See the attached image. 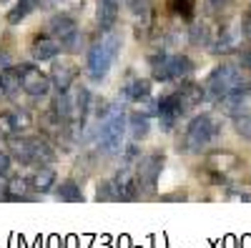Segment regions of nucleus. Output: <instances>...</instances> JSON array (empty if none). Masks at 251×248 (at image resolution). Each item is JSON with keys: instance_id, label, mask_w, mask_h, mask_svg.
Segmentation results:
<instances>
[{"instance_id": "obj_1", "label": "nucleus", "mask_w": 251, "mask_h": 248, "mask_svg": "<svg viewBox=\"0 0 251 248\" xmlns=\"http://www.w3.org/2000/svg\"><path fill=\"white\" fill-rule=\"evenodd\" d=\"M123 133H126V115L123 108L113 106L106 118L100 123V131H98V146L106 156L121 153V143H123Z\"/></svg>"}, {"instance_id": "obj_2", "label": "nucleus", "mask_w": 251, "mask_h": 248, "mask_svg": "<svg viewBox=\"0 0 251 248\" xmlns=\"http://www.w3.org/2000/svg\"><path fill=\"white\" fill-rule=\"evenodd\" d=\"M206 90L211 98L221 100L231 93H239V90H246L244 88V80H241V73L234 68V66H219L206 80Z\"/></svg>"}, {"instance_id": "obj_3", "label": "nucleus", "mask_w": 251, "mask_h": 248, "mask_svg": "<svg viewBox=\"0 0 251 248\" xmlns=\"http://www.w3.org/2000/svg\"><path fill=\"white\" fill-rule=\"evenodd\" d=\"M219 120L214 115H199L188 123V131H186V151H201L219 135Z\"/></svg>"}, {"instance_id": "obj_4", "label": "nucleus", "mask_w": 251, "mask_h": 248, "mask_svg": "<svg viewBox=\"0 0 251 248\" xmlns=\"http://www.w3.org/2000/svg\"><path fill=\"white\" fill-rule=\"evenodd\" d=\"M113 60H116L113 53L103 45V40H100V43H96V45L88 50V73H91V78H93L96 83H100L103 78L108 75Z\"/></svg>"}, {"instance_id": "obj_5", "label": "nucleus", "mask_w": 251, "mask_h": 248, "mask_svg": "<svg viewBox=\"0 0 251 248\" xmlns=\"http://www.w3.org/2000/svg\"><path fill=\"white\" fill-rule=\"evenodd\" d=\"M163 171V156L161 153H149L143 156L136 165V178H138V185H143V188H153L158 176Z\"/></svg>"}, {"instance_id": "obj_6", "label": "nucleus", "mask_w": 251, "mask_h": 248, "mask_svg": "<svg viewBox=\"0 0 251 248\" xmlns=\"http://www.w3.org/2000/svg\"><path fill=\"white\" fill-rule=\"evenodd\" d=\"M20 83H23V90L30 98H43L50 90V78L46 73H40L33 66H23L20 68Z\"/></svg>"}, {"instance_id": "obj_7", "label": "nucleus", "mask_w": 251, "mask_h": 248, "mask_svg": "<svg viewBox=\"0 0 251 248\" xmlns=\"http://www.w3.org/2000/svg\"><path fill=\"white\" fill-rule=\"evenodd\" d=\"M181 113H183V106H181V100H178L176 93H171V95H166V98L158 100V120H161L163 131H174L176 120L181 118Z\"/></svg>"}, {"instance_id": "obj_8", "label": "nucleus", "mask_w": 251, "mask_h": 248, "mask_svg": "<svg viewBox=\"0 0 251 248\" xmlns=\"http://www.w3.org/2000/svg\"><path fill=\"white\" fill-rule=\"evenodd\" d=\"M75 66L73 63H66V60H60V63H53L50 68V83L58 88V93H66L71 86H73V80H75Z\"/></svg>"}, {"instance_id": "obj_9", "label": "nucleus", "mask_w": 251, "mask_h": 248, "mask_svg": "<svg viewBox=\"0 0 251 248\" xmlns=\"http://www.w3.org/2000/svg\"><path fill=\"white\" fill-rule=\"evenodd\" d=\"M113 185L118 191V201H131L136 198V188H138V178H136V171L131 168H121L113 178Z\"/></svg>"}, {"instance_id": "obj_10", "label": "nucleus", "mask_w": 251, "mask_h": 248, "mask_svg": "<svg viewBox=\"0 0 251 248\" xmlns=\"http://www.w3.org/2000/svg\"><path fill=\"white\" fill-rule=\"evenodd\" d=\"M96 20H98V28L108 33L116 25V20H118V3L116 0H98Z\"/></svg>"}, {"instance_id": "obj_11", "label": "nucleus", "mask_w": 251, "mask_h": 248, "mask_svg": "<svg viewBox=\"0 0 251 248\" xmlns=\"http://www.w3.org/2000/svg\"><path fill=\"white\" fill-rule=\"evenodd\" d=\"M30 53H33V58H35V60H50V58H55V55L60 53V43H58L55 38L38 35V38L33 40Z\"/></svg>"}, {"instance_id": "obj_12", "label": "nucleus", "mask_w": 251, "mask_h": 248, "mask_svg": "<svg viewBox=\"0 0 251 248\" xmlns=\"http://www.w3.org/2000/svg\"><path fill=\"white\" fill-rule=\"evenodd\" d=\"M50 35L58 40V43H63V40H68L73 33H78V28H75V20L71 18V15H55L53 20H50Z\"/></svg>"}, {"instance_id": "obj_13", "label": "nucleus", "mask_w": 251, "mask_h": 248, "mask_svg": "<svg viewBox=\"0 0 251 248\" xmlns=\"http://www.w3.org/2000/svg\"><path fill=\"white\" fill-rule=\"evenodd\" d=\"M166 68H169V80H181L191 75L194 63L186 55H166Z\"/></svg>"}, {"instance_id": "obj_14", "label": "nucleus", "mask_w": 251, "mask_h": 248, "mask_svg": "<svg viewBox=\"0 0 251 248\" xmlns=\"http://www.w3.org/2000/svg\"><path fill=\"white\" fill-rule=\"evenodd\" d=\"M176 95H178V100H181L183 111H188V108H196L199 103L206 98V90H203L201 86H196V83H186V86H183Z\"/></svg>"}, {"instance_id": "obj_15", "label": "nucleus", "mask_w": 251, "mask_h": 248, "mask_svg": "<svg viewBox=\"0 0 251 248\" xmlns=\"http://www.w3.org/2000/svg\"><path fill=\"white\" fill-rule=\"evenodd\" d=\"M28 148H30V163L46 165L53 160V148L43 138H28Z\"/></svg>"}, {"instance_id": "obj_16", "label": "nucleus", "mask_w": 251, "mask_h": 248, "mask_svg": "<svg viewBox=\"0 0 251 248\" xmlns=\"http://www.w3.org/2000/svg\"><path fill=\"white\" fill-rule=\"evenodd\" d=\"M208 168L219 173V180H224V176L231 168H239V160L231 153H214L211 158H208Z\"/></svg>"}, {"instance_id": "obj_17", "label": "nucleus", "mask_w": 251, "mask_h": 248, "mask_svg": "<svg viewBox=\"0 0 251 248\" xmlns=\"http://www.w3.org/2000/svg\"><path fill=\"white\" fill-rule=\"evenodd\" d=\"M0 88L8 95H15L18 90H23V83H20V68H3L0 70Z\"/></svg>"}, {"instance_id": "obj_18", "label": "nucleus", "mask_w": 251, "mask_h": 248, "mask_svg": "<svg viewBox=\"0 0 251 248\" xmlns=\"http://www.w3.org/2000/svg\"><path fill=\"white\" fill-rule=\"evenodd\" d=\"M38 3L40 0H18L15 3V8H10L8 10V15H5V20L10 25H18V23H23V20L38 8Z\"/></svg>"}, {"instance_id": "obj_19", "label": "nucleus", "mask_w": 251, "mask_h": 248, "mask_svg": "<svg viewBox=\"0 0 251 248\" xmlns=\"http://www.w3.org/2000/svg\"><path fill=\"white\" fill-rule=\"evenodd\" d=\"M55 185V171L53 168H38L30 178V188L38 193H48Z\"/></svg>"}, {"instance_id": "obj_20", "label": "nucleus", "mask_w": 251, "mask_h": 248, "mask_svg": "<svg viewBox=\"0 0 251 248\" xmlns=\"http://www.w3.org/2000/svg\"><path fill=\"white\" fill-rule=\"evenodd\" d=\"M149 95H151V80H146V78H136V80H131L128 86H126V98L128 100L141 103Z\"/></svg>"}, {"instance_id": "obj_21", "label": "nucleus", "mask_w": 251, "mask_h": 248, "mask_svg": "<svg viewBox=\"0 0 251 248\" xmlns=\"http://www.w3.org/2000/svg\"><path fill=\"white\" fill-rule=\"evenodd\" d=\"M88 103H91V93L88 88H78L75 93V100H71V118L75 120H83L88 113Z\"/></svg>"}, {"instance_id": "obj_22", "label": "nucleus", "mask_w": 251, "mask_h": 248, "mask_svg": "<svg viewBox=\"0 0 251 248\" xmlns=\"http://www.w3.org/2000/svg\"><path fill=\"white\" fill-rule=\"evenodd\" d=\"M128 131H131V138L133 140H141V138H146L149 135V131H151V123H149V115H131L128 118Z\"/></svg>"}, {"instance_id": "obj_23", "label": "nucleus", "mask_w": 251, "mask_h": 248, "mask_svg": "<svg viewBox=\"0 0 251 248\" xmlns=\"http://www.w3.org/2000/svg\"><path fill=\"white\" fill-rule=\"evenodd\" d=\"M28 191H30V180H25V178H13V180H8L5 198H8V201H20V198H28Z\"/></svg>"}, {"instance_id": "obj_24", "label": "nucleus", "mask_w": 251, "mask_h": 248, "mask_svg": "<svg viewBox=\"0 0 251 248\" xmlns=\"http://www.w3.org/2000/svg\"><path fill=\"white\" fill-rule=\"evenodd\" d=\"M53 115L58 120H71V95L66 93H58V98L53 100Z\"/></svg>"}, {"instance_id": "obj_25", "label": "nucleus", "mask_w": 251, "mask_h": 248, "mask_svg": "<svg viewBox=\"0 0 251 248\" xmlns=\"http://www.w3.org/2000/svg\"><path fill=\"white\" fill-rule=\"evenodd\" d=\"M60 201H68V203H75V201H83V191L78 188V183L73 180H66V183H60V188L55 191Z\"/></svg>"}, {"instance_id": "obj_26", "label": "nucleus", "mask_w": 251, "mask_h": 248, "mask_svg": "<svg viewBox=\"0 0 251 248\" xmlns=\"http://www.w3.org/2000/svg\"><path fill=\"white\" fill-rule=\"evenodd\" d=\"M10 153L20 163H30V148H28V138H13L10 140Z\"/></svg>"}, {"instance_id": "obj_27", "label": "nucleus", "mask_w": 251, "mask_h": 248, "mask_svg": "<svg viewBox=\"0 0 251 248\" xmlns=\"http://www.w3.org/2000/svg\"><path fill=\"white\" fill-rule=\"evenodd\" d=\"M234 128H236V133H239L241 138L251 140V113H249V111L234 113Z\"/></svg>"}, {"instance_id": "obj_28", "label": "nucleus", "mask_w": 251, "mask_h": 248, "mask_svg": "<svg viewBox=\"0 0 251 248\" xmlns=\"http://www.w3.org/2000/svg\"><path fill=\"white\" fill-rule=\"evenodd\" d=\"M171 8H174V13H178V15H183V18H191V13H194V0H171Z\"/></svg>"}, {"instance_id": "obj_29", "label": "nucleus", "mask_w": 251, "mask_h": 248, "mask_svg": "<svg viewBox=\"0 0 251 248\" xmlns=\"http://www.w3.org/2000/svg\"><path fill=\"white\" fill-rule=\"evenodd\" d=\"M18 128H15V120H13V113H0V135H13Z\"/></svg>"}, {"instance_id": "obj_30", "label": "nucleus", "mask_w": 251, "mask_h": 248, "mask_svg": "<svg viewBox=\"0 0 251 248\" xmlns=\"http://www.w3.org/2000/svg\"><path fill=\"white\" fill-rule=\"evenodd\" d=\"M103 45H106L111 53H113V58H118V53H121V35H116V33H106V38H103Z\"/></svg>"}, {"instance_id": "obj_31", "label": "nucleus", "mask_w": 251, "mask_h": 248, "mask_svg": "<svg viewBox=\"0 0 251 248\" xmlns=\"http://www.w3.org/2000/svg\"><path fill=\"white\" fill-rule=\"evenodd\" d=\"M191 43H196V45H206L208 43V28L206 25H194L191 28Z\"/></svg>"}, {"instance_id": "obj_32", "label": "nucleus", "mask_w": 251, "mask_h": 248, "mask_svg": "<svg viewBox=\"0 0 251 248\" xmlns=\"http://www.w3.org/2000/svg\"><path fill=\"white\" fill-rule=\"evenodd\" d=\"M98 198H103V201H118V191H116L113 180L100 185V188H98Z\"/></svg>"}, {"instance_id": "obj_33", "label": "nucleus", "mask_w": 251, "mask_h": 248, "mask_svg": "<svg viewBox=\"0 0 251 248\" xmlns=\"http://www.w3.org/2000/svg\"><path fill=\"white\" fill-rule=\"evenodd\" d=\"M234 45H236V40H234V35H224V38H219V43L214 45V50L216 53H228V50H234Z\"/></svg>"}, {"instance_id": "obj_34", "label": "nucleus", "mask_w": 251, "mask_h": 248, "mask_svg": "<svg viewBox=\"0 0 251 248\" xmlns=\"http://www.w3.org/2000/svg\"><path fill=\"white\" fill-rule=\"evenodd\" d=\"M13 120H15V128H18V131L30 128V115H28L25 111H18V113H13Z\"/></svg>"}, {"instance_id": "obj_35", "label": "nucleus", "mask_w": 251, "mask_h": 248, "mask_svg": "<svg viewBox=\"0 0 251 248\" xmlns=\"http://www.w3.org/2000/svg\"><path fill=\"white\" fill-rule=\"evenodd\" d=\"M239 63H241V68H249L251 70V45L239 53Z\"/></svg>"}, {"instance_id": "obj_36", "label": "nucleus", "mask_w": 251, "mask_h": 248, "mask_svg": "<svg viewBox=\"0 0 251 248\" xmlns=\"http://www.w3.org/2000/svg\"><path fill=\"white\" fill-rule=\"evenodd\" d=\"M10 171V156L0 151V173H8Z\"/></svg>"}, {"instance_id": "obj_37", "label": "nucleus", "mask_w": 251, "mask_h": 248, "mask_svg": "<svg viewBox=\"0 0 251 248\" xmlns=\"http://www.w3.org/2000/svg\"><path fill=\"white\" fill-rule=\"evenodd\" d=\"M241 28H244V35L251 40V10L246 13V18H244V25H241Z\"/></svg>"}, {"instance_id": "obj_38", "label": "nucleus", "mask_w": 251, "mask_h": 248, "mask_svg": "<svg viewBox=\"0 0 251 248\" xmlns=\"http://www.w3.org/2000/svg\"><path fill=\"white\" fill-rule=\"evenodd\" d=\"M5 173H0V198H5V191H8V180L3 178Z\"/></svg>"}, {"instance_id": "obj_39", "label": "nucleus", "mask_w": 251, "mask_h": 248, "mask_svg": "<svg viewBox=\"0 0 251 248\" xmlns=\"http://www.w3.org/2000/svg\"><path fill=\"white\" fill-rule=\"evenodd\" d=\"M10 66V58H8V53H0V68H8Z\"/></svg>"}, {"instance_id": "obj_40", "label": "nucleus", "mask_w": 251, "mask_h": 248, "mask_svg": "<svg viewBox=\"0 0 251 248\" xmlns=\"http://www.w3.org/2000/svg\"><path fill=\"white\" fill-rule=\"evenodd\" d=\"M211 5H224V3H231V0H208Z\"/></svg>"}, {"instance_id": "obj_41", "label": "nucleus", "mask_w": 251, "mask_h": 248, "mask_svg": "<svg viewBox=\"0 0 251 248\" xmlns=\"http://www.w3.org/2000/svg\"><path fill=\"white\" fill-rule=\"evenodd\" d=\"M0 148H3V135H0Z\"/></svg>"}, {"instance_id": "obj_42", "label": "nucleus", "mask_w": 251, "mask_h": 248, "mask_svg": "<svg viewBox=\"0 0 251 248\" xmlns=\"http://www.w3.org/2000/svg\"><path fill=\"white\" fill-rule=\"evenodd\" d=\"M249 93H251V83H249Z\"/></svg>"}, {"instance_id": "obj_43", "label": "nucleus", "mask_w": 251, "mask_h": 248, "mask_svg": "<svg viewBox=\"0 0 251 248\" xmlns=\"http://www.w3.org/2000/svg\"><path fill=\"white\" fill-rule=\"evenodd\" d=\"M0 3H3V0H0Z\"/></svg>"}, {"instance_id": "obj_44", "label": "nucleus", "mask_w": 251, "mask_h": 248, "mask_svg": "<svg viewBox=\"0 0 251 248\" xmlns=\"http://www.w3.org/2000/svg\"><path fill=\"white\" fill-rule=\"evenodd\" d=\"M0 90H3V88H0Z\"/></svg>"}]
</instances>
